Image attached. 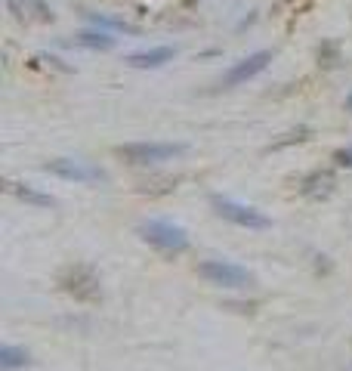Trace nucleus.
<instances>
[{
  "label": "nucleus",
  "instance_id": "nucleus-10",
  "mask_svg": "<svg viewBox=\"0 0 352 371\" xmlns=\"http://www.w3.org/2000/svg\"><path fill=\"white\" fill-rule=\"evenodd\" d=\"M28 365H31V353L25 350V347H13V343L0 347V368H4V371L28 368Z\"/></svg>",
  "mask_w": 352,
  "mask_h": 371
},
{
  "label": "nucleus",
  "instance_id": "nucleus-2",
  "mask_svg": "<svg viewBox=\"0 0 352 371\" xmlns=\"http://www.w3.org/2000/svg\"><path fill=\"white\" fill-rule=\"evenodd\" d=\"M136 232H140L142 241H149L152 248L164 251V254H183V251H188V232L170 220H145L136 226Z\"/></svg>",
  "mask_w": 352,
  "mask_h": 371
},
{
  "label": "nucleus",
  "instance_id": "nucleus-12",
  "mask_svg": "<svg viewBox=\"0 0 352 371\" xmlns=\"http://www.w3.org/2000/svg\"><path fill=\"white\" fill-rule=\"evenodd\" d=\"M331 186H334L331 171H312L309 176H303L300 192H303V195H322V192H331Z\"/></svg>",
  "mask_w": 352,
  "mask_h": 371
},
{
  "label": "nucleus",
  "instance_id": "nucleus-18",
  "mask_svg": "<svg viewBox=\"0 0 352 371\" xmlns=\"http://www.w3.org/2000/svg\"><path fill=\"white\" fill-rule=\"evenodd\" d=\"M346 112H352V93L346 96Z\"/></svg>",
  "mask_w": 352,
  "mask_h": 371
},
{
  "label": "nucleus",
  "instance_id": "nucleus-13",
  "mask_svg": "<svg viewBox=\"0 0 352 371\" xmlns=\"http://www.w3.org/2000/svg\"><path fill=\"white\" fill-rule=\"evenodd\" d=\"M87 19L96 25L102 31H124V35H140V28H133V25H127L121 19H111V16H99V13H87Z\"/></svg>",
  "mask_w": 352,
  "mask_h": 371
},
{
  "label": "nucleus",
  "instance_id": "nucleus-16",
  "mask_svg": "<svg viewBox=\"0 0 352 371\" xmlns=\"http://www.w3.org/2000/svg\"><path fill=\"white\" fill-rule=\"evenodd\" d=\"M334 164H337V167H352V146L334 152Z\"/></svg>",
  "mask_w": 352,
  "mask_h": 371
},
{
  "label": "nucleus",
  "instance_id": "nucleus-3",
  "mask_svg": "<svg viewBox=\"0 0 352 371\" xmlns=\"http://www.w3.org/2000/svg\"><path fill=\"white\" fill-rule=\"evenodd\" d=\"M210 207H213V214L222 217V220H229V223H235V226H242V229H269L272 220L263 214V210H256L254 205H242V201H235V198H222V195H210Z\"/></svg>",
  "mask_w": 352,
  "mask_h": 371
},
{
  "label": "nucleus",
  "instance_id": "nucleus-1",
  "mask_svg": "<svg viewBox=\"0 0 352 371\" xmlns=\"http://www.w3.org/2000/svg\"><path fill=\"white\" fill-rule=\"evenodd\" d=\"M186 152H188L186 142H127V146L115 149V155L133 167H149L161 161H174Z\"/></svg>",
  "mask_w": 352,
  "mask_h": 371
},
{
  "label": "nucleus",
  "instance_id": "nucleus-6",
  "mask_svg": "<svg viewBox=\"0 0 352 371\" xmlns=\"http://www.w3.org/2000/svg\"><path fill=\"white\" fill-rule=\"evenodd\" d=\"M272 50H256V53L251 56H244V59H238V62H232L226 72L220 74V81H217V90H232V87H242V84L247 81H254L260 72L269 69V62H272Z\"/></svg>",
  "mask_w": 352,
  "mask_h": 371
},
{
  "label": "nucleus",
  "instance_id": "nucleus-7",
  "mask_svg": "<svg viewBox=\"0 0 352 371\" xmlns=\"http://www.w3.org/2000/svg\"><path fill=\"white\" fill-rule=\"evenodd\" d=\"M47 173L59 176V180H68V183H106L108 173L102 171L99 164H90V161H77V158H53V161L44 164Z\"/></svg>",
  "mask_w": 352,
  "mask_h": 371
},
{
  "label": "nucleus",
  "instance_id": "nucleus-8",
  "mask_svg": "<svg viewBox=\"0 0 352 371\" xmlns=\"http://www.w3.org/2000/svg\"><path fill=\"white\" fill-rule=\"evenodd\" d=\"M176 47H152V50H140V53L127 56V65L130 69H161V65L174 62Z\"/></svg>",
  "mask_w": 352,
  "mask_h": 371
},
{
  "label": "nucleus",
  "instance_id": "nucleus-14",
  "mask_svg": "<svg viewBox=\"0 0 352 371\" xmlns=\"http://www.w3.org/2000/svg\"><path fill=\"white\" fill-rule=\"evenodd\" d=\"M309 127H300V130H290V133H285V139H276L269 146V152H276V149H285V146H290V142H303V139H309Z\"/></svg>",
  "mask_w": 352,
  "mask_h": 371
},
{
  "label": "nucleus",
  "instance_id": "nucleus-4",
  "mask_svg": "<svg viewBox=\"0 0 352 371\" xmlns=\"http://www.w3.org/2000/svg\"><path fill=\"white\" fill-rule=\"evenodd\" d=\"M59 288H62L65 294H72V297L81 300V303H96L102 297L99 275L84 263H74V266L62 269V275H59Z\"/></svg>",
  "mask_w": 352,
  "mask_h": 371
},
{
  "label": "nucleus",
  "instance_id": "nucleus-15",
  "mask_svg": "<svg viewBox=\"0 0 352 371\" xmlns=\"http://www.w3.org/2000/svg\"><path fill=\"white\" fill-rule=\"evenodd\" d=\"M319 62L324 65V69H334V65L340 62V50L334 44H322L319 47Z\"/></svg>",
  "mask_w": 352,
  "mask_h": 371
},
{
  "label": "nucleus",
  "instance_id": "nucleus-17",
  "mask_svg": "<svg viewBox=\"0 0 352 371\" xmlns=\"http://www.w3.org/2000/svg\"><path fill=\"white\" fill-rule=\"evenodd\" d=\"M6 6H10V13H13L16 22H25V16H28V13H25V4H22V0H6Z\"/></svg>",
  "mask_w": 352,
  "mask_h": 371
},
{
  "label": "nucleus",
  "instance_id": "nucleus-5",
  "mask_svg": "<svg viewBox=\"0 0 352 371\" xmlns=\"http://www.w3.org/2000/svg\"><path fill=\"white\" fill-rule=\"evenodd\" d=\"M198 275L208 285H217V288H251L254 285L251 269H244L238 263H229V260H201Z\"/></svg>",
  "mask_w": 352,
  "mask_h": 371
},
{
  "label": "nucleus",
  "instance_id": "nucleus-9",
  "mask_svg": "<svg viewBox=\"0 0 352 371\" xmlns=\"http://www.w3.org/2000/svg\"><path fill=\"white\" fill-rule=\"evenodd\" d=\"M6 189H10L19 201H25V205H34V207H56V198H50V195H44V192L31 189V186H25V183L6 180Z\"/></svg>",
  "mask_w": 352,
  "mask_h": 371
},
{
  "label": "nucleus",
  "instance_id": "nucleus-11",
  "mask_svg": "<svg viewBox=\"0 0 352 371\" xmlns=\"http://www.w3.org/2000/svg\"><path fill=\"white\" fill-rule=\"evenodd\" d=\"M74 44L77 47H87V50H111L115 47V38H111V31H102V28H96V31H81V35H74Z\"/></svg>",
  "mask_w": 352,
  "mask_h": 371
}]
</instances>
